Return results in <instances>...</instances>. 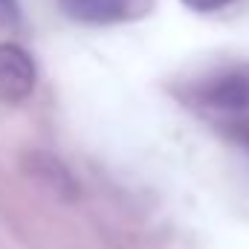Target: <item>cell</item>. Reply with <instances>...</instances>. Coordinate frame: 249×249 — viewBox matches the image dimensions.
Here are the masks:
<instances>
[{"instance_id":"obj_1","label":"cell","mask_w":249,"mask_h":249,"mask_svg":"<svg viewBox=\"0 0 249 249\" xmlns=\"http://www.w3.org/2000/svg\"><path fill=\"white\" fill-rule=\"evenodd\" d=\"M186 99L200 113L232 124H249V64H235L188 84Z\"/></svg>"},{"instance_id":"obj_2","label":"cell","mask_w":249,"mask_h":249,"mask_svg":"<svg viewBox=\"0 0 249 249\" xmlns=\"http://www.w3.org/2000/svg\"><path fill=\"white\" fill-rule=\"evenodd\" d=\"M35 87V61L15 44H0V102H23Z\"/></svg>"},{"instance_id":"obj_3","label":"cell","mask_w":249,"mask_h":249,"mask_svg":"<svg viewBox=\"0 0 249 249\" xmlns=\"http://www.w3.org/2000/svg\"><path fill=\"white\" fill-rule=\"evenodd\" d=\"M64 12L84 23H113L127 15V0H61Z\"/></svg>"},{"instance_id":"obj_4","label":"cell","mask_w":249,"mask_h":249,"mask_svg":"<svg viewBox=\"0 0 249 249\" xmlns=\"http://www.w3.org/2000/svg\"><path fill=\"white\" fill-rule=\"evenodd\" d=\"M188 9H194V12H217V9H223V6H229L232 0H183Z\"/></svg>"},{"instance_id":"obj_5","label":"cell","mask_w":249,"mask_h":249,"mask_svg":"<svg viewBox=\"0 0 249 249\" xmlns=\"http://www.w3.org/2000/svg\"><path fill=\"white\" fill-rule=\"evenodd\" d=\"M238 139H241V145L249 151V124H241L238 127Z\"/></svg>"}]
</instances>
